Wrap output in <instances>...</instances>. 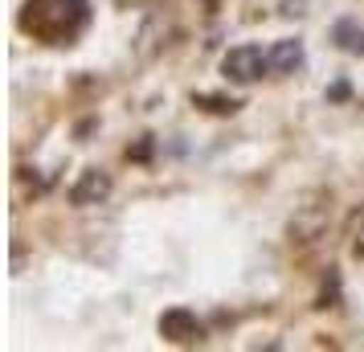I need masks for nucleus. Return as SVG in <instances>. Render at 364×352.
I'll return each mask as SVG.
<instances>
[{"mask_svg": "<svg viewBox=\"0 0 364 352\" xmlns=\"http://www.w3.org/2000/svg\"><path fill=\"white\" fill-rule=\"evenodd\" d=\"M25 9V29L46 41H66L86 25V0H29Z\"/></svg>", "mask_w": 364, "mask_h": 352, "instance_id": "obj_1", "label": "nucleus"}, {"mask_svg": "<svg viewBox=\"0 0 364 352\" xmlns=\"http://www.w3.org/2000/svg\"><path fill=\"white\" fill-rule=\"evenodd\" d=\"M270 66V53H262L258 46H233L225 58H221V74L237 86H250L262 78V70Z\"/></svg>", "mask_w": 364, "mask_h": 352, "instance_id": "obj_2", "label": "nucleus"}, {"mask_svg": "<svg viewBox=\"0 0 364 352\" xmlns=\"http://www.w3.org/2000/svg\"><path fill=\"white\" fill-rule=\"evenodd\" d=\"M160 336L172 340V344H193V340L205 336V328H200L197 311H188V307H168L164 316H160Z\"/></svg>", "mask_w": 364, "mask_h": 352, "instance_id": "obj_3", "label": "nucleus"}, {"mask_svg": "<svg viewBox=\"0 0 364 352\" xmlns=\"http://www.w3.org/2000/svg\"><path fill=\"white\" fill-rule=\"evenodd\" d=\"M107 193H111V176H107L102 168H86L82 176H78V185L70 188V201L74 205H99V201H107Z\"/></svg>", "mask_w": 364, "mask_h": 352, "instance_id": "obj_4", "label": "nucleus"}, {"mask_svg": "<svg viewBox=\"0 0 364 352\" xmlns=\"http://www.w3.org/2000/svg\"><path fill=\"white\" fill-rule=\"evenodd\" d=\"M331 41H336L344 53L364 58V25H360V21H352V17L336 21V25H331Z\"/></svg>", "mask_w": 364, "mask_h": 352, "instance_id": "obj_5", "label": "nucleus"}, {"mask_svg": "<svg viewBox=\"0 0 364 352\" xmlns=\"http://www.w3.org/2000/svg\"><path fill=\"white\" fill-rule=\"evenodd\" d=\"M299 66H303V41H295V37L274 41V50H270V70H279V74H295Z\"/></svg>", "mask_w": 364, "mask_h": 352, "instance_id": "obj_6", "label": "nucleus"}, {"mask_svg": "<svg viewBox=\"0 0 364 352\" xmlns=\"http://www.w3.org/2000/svg\"><path fill=\"white\" fill-rule=\"evenodd\" d=\"M209 111H217V115H233L237 111V102H225V99H200Z\"/></svg>", "mask_w": 364, "mask_h": 352, "instance_id": "obj_7", "label": "nucleus"}]
</instances>
